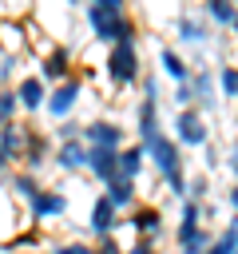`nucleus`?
Masks as SVG:
<instances>
[{
    "mask_svg": "<svg viewBox=\"0 0 238 254\" xmlns=\"http://www.w3.org/2000/svg\"><path fill=\"white\" fill-rule=\"evenodd\" d=\"M83 20H87V32H91L99 44H107V48H115V44H123V40H139L135 16L127 12L123 0H95V4H83Z\"/></svg>",
    "mask_w": 238,
    "mask_h": 254,
    "instance_id": "nucleus-1",
    "label": "nucleus"
},
{
    "mask_svg": "<svg viewBox=\"0 0 238 254\" xmlns=\"http://www.w3.org/2000/svg\"><path fill=\"white\" fill-rule=\"evenodd\" d=\"M143 167H147V147H143V143H127V147L119 151V179L135 183V179L143 175Z\"/></svg>",
    "mask_w": 238,
    "mask_h": 254,
    "instance_id": "nucleus-20",
    "label": "nucleus"
},
{
    "mask_svg": "<svg viewBox=\"0 0 238 254\" xmlns=\"http://www.w3.org/2000/svg\"><path fill=\"white\" fill-rule=\"evenodd\" d=\"M87 155H91V147H87L83 139H75V143H56L52 163H56L63 175H75V171H87Z\"/></svg>",
    "mask_w": 238,
    "mask_h": 254,
    "instance_id": "nucleus-15",
    "label": "nucleus"
},
{
    "mask_svg": "<svg viewBox=\"0 0 238 254\" xmlns=\"http://www.w3.org/2000/svg\"><path fill=\"white\" fill-rule=\"evenodd\" d=\"M190 91H194V107H198L202 115L214 111V107L222 103V95H218V75H214V67H206V64H194Z\"/></svg>",
    "mask_w": 238,
    "mask_h": 254,
    "instance_id": "nucleus-8",
    "label": "nucleus"
},
{
    "mask_svg": "<svg viewBox=\"0 0 238 254\" xmlns=\"http://www.w3.org/2000/svg\"><path fill=\"white\" fill-rule=\"evenodd\" d=\"M87 175L107 190V187L119 179V151H99V147H91V155H87Z\"/></svg>",
    "mask_w": 238,
    "mask_h": 254,
    "instance_id": "nucleus-16",
    "label": "nucleus"
},
{
    "mask_svg": "<svg viewBox=\"0 0 238 254\" xmlns=\"http://www.w3.org/2000/svg\"><path fill=\"white\" fill-rule=\"evenodd\" d=\"M175 103H178V111H182V107H194V91H190V83H178V87H175Z\"/></svg>",
    "mask_w": 238,
    "mask_h": 254,
    "instance_id": "nucleus-31",
    "label": "nucleus"
},
{
    "mask_svg": "<svg viewBox=\"0 0 238 254\" xmlns=\"http://www.w3.org/2000/svg\"><path fill=\"white\" fill-rule=\"evenodd\" d=\"M202 16H206V24L230 32L234 20H238V0H206V4H202Z\"/></svg>",
    "mask_w": 238,
    "mask_h": 254,
    "instance_id": "nucleus-21",
    "label": "nucleus"
},
{
    "mask_svg": "<svg viewBox=\"0 0 238 254\" xmlns=\"http://www.w3.org/2000/svg\"><path fill=\"white\" fill-rule=\"evenodd\" d=\"M202 155H206V171H218V167H222V159H218V151H214L210 143L202 147Z\"/></svg>",
    "mask_w": 238,
    "mask_h": 254,
    "instance_id": "nucleus-35",
    "label": "nucleus"
},
{
    "mask_svg": "<svg viewBox=\"0 0 238 254\" xmlns=\"http://www.w3.org/2000/svg\"><path fill=\"white\" fill-rule=\"evenodd\" d=\"M87 230L95 234V242L115 238V230H119V210L111 206V198H107V194H95L91 214H87Z\"/></svg>",
    "mask_w": 238,
    "mask_h": 254,
    "instance_id": "nucleus-10",
    "label": "nucleus"
},
{
    "mask_svg": "<svg viewBox=\"0 0 238 254\" xmlns=\"http://www.w3.org/2000/svg\"><path fill=\"white\" fill-rule=\"evenodd\" d=\"M24 206H28L32 222L63 218V214H67V194H60V190H48V187H40V190H36L32 198H24Z\"/></svg>",
    "mask_w": 238,
    "mask_h": 254,
    "instance_id": "nucleus-9",
    "label": "nucleus"
},
{
    "mask_svg": "<svg viewBox=\"0 0 238 254\" xmlns=\"http://www.w3.org/2000/svg\"><path fill=\"white\" fill-rule=\"evenodd\" d=\"M175 40L186 44V48H202V44H210V24H206V16L178 12V16H175Z\"/></svg>",
    "mask_w": 238,
    "mask_h": 254,
    "instance_id": "nucleus-12",
    "label": "nucleus"
},
{
    "mask_svg": "<svg viewBox=\"0 0 238 254\" xmlns=\"http://www.w3.org/2000/svg\"><path fill=\"white\" fill-rule=\"evenodd\" d=\"M127 246L119 242V238H103V242H95V254H123Z\"/></svg>",
    "mask_w": 238,
    "mask_h": 254,
    "instance_id": "nucleus-32",
    "label": "nucleus"
},
{
    "mask_svg": "<svg viewBox=\"0 0 238 254\" xmlns=\"http://www.w3.org/2000/svg\"><path fill=\"white\" fill-rule=\"evenodd\" d=\"M159 71L167 75V79H175V87L178 83H190V75H194V64L178 52V48H171V44H163L159 48Z\"/></svg>",
    "mask_w": 238,
    "mask_h": 254,
    "instance_id": "nucleus-14",
    "label": "nucleus"
},
{
    "mask_svg": "<svg viewBox=\"0 0 238 254\" xmlns=\"http://www.w3.org/2000/svg\"><path fill=\"white\" fill-rule=\"evenodd\" d=\"M222 167H226V171L234 175V183H238V139L230 143V151H226V163H222Z\"/></svg>",
    "mask_w": 238,
    "mask_h": 254,
    "instance_id": "nucleus-33",
    "label": "nucleus"
},
{
    "mask_svg": "<svg viewBox=\"0 0 238 254\" xmlns=\"http://www.w3.org/2000/svg\"><path fill=\"white\" fill-rule=\"evenodd\" d=\"M230 32H234V36H238V20H234V28H230Z\"/></svg>",
    "mask_w": 238,
    "mask_h": 254,
    "instance_id": "nucleus-40",
    "label": "nucleus"
},
{
    "mask_svg": "<svg viewBox=\"0 0 238 254\" xmlns=\"http://www.w3.org/2000/svg\"><path fill=\"white\" fill-rule=\"evenodd\" d=\"M107 79L111 87H131V83H143V60H139V40H123L115 48H107Z\"/></svg>",
    "mask_w": 238,
    "mask_h": 254,
    "instance_id": "nucleus-3",
    "label": "nucleus"
},
{
    "mask_svg": "<svg viewBox=\"0 0 238 254\" xmlns=\"http://www.w3.org/2000/svg\"><path fill=\"white\" fill-rule=\"evenodd\" d=\"M16 111H20V99H16V91L0 87V127L16 123Z\"/></svg>",
    "mask_w": 238,
    "mask_h": 254,
    "instance_id": "nucleus-26",
    "label": "nucleus"
},
{
    "mask_svg": "<svg viewBox=\"0 0 238 254\" xmlns=\"http://www.w3.org/2000/svg\"><path fill=\"white\" fill-rule=\"evenodd\" d=\"M127 226H135L143 242H159L163 238V210L159 206H135L131 218H127Z\"/></svg>",
    "mask_w": 238,
    "mask_h": 254,
    "instance_id": "nucleus-17",
    "label": "nucleus"
},
{
    "mask_svg": "<svg viewBox=\"0 0 238 254\" xmlns=\"http://www.w3.org/2000/svg\"><path fill=\"white\" fill-rule=\"evenodd\" d=\"M24 254H52V250H24Z\"/></svg>",
    "mask_w": 238,
    "mask_h": 254,
    "instance_id": "nucleus-39",
    "label": "nucleus"
},
{
    "mask_svg": "<svg viewBox=\"0 0 238 254\" xmlns=\"http://www.w3.org/2000/svg\"><path fill=\"white\" fill-rule=\"evenodd\" d=\"M48 147H52V139L44 135V131H28V143H24V171L32 175V171H40L44 163H48Z\"/></svg>",
    "mask_w": 238,
    "mask_h": 254,
    "instance_id": "nucleus-19",
    "label": "nucleus"
},
{
    "mask_svg": "<svg viewBox=\"0 0 238 254\" xmlns=\"http://www.w3.org/2000/svg\"><path fill=\"white\" fill-rule=\"evenodd\" d=\"M206 190H210V175H206V171L186 179V198H194V202H206Z\"/></svg>",
    "mask_w": 238,
    "mask_h": 254,
    "instance_id": "nucleus-27",
    "label": "nucleus"
},
{
    "mask_svg": "<svg viewBox=\"0 0 238 254\" xmlns=\"http://www.w3.org/2000/svg\"><path fill=\"white\" fill-rule=\"evenodd\" d=\"M8 163H12V159H8V155H4V151H0V175H4V171H8Z\"/></svg>",
    "mask_w": 238,
    "mask_h": 254,
    "instance_id": "nucleus-38",
    "label": "nucleus"
},
{
    "mask_svg": "<svg viewBox=\"0 0 238 254\" xmlns=\"http://www.w3.org/2000/svg\"><path fill=\"white\" fill-rule=\"evenodd\" d=\"M48 83L40 79V75H24L20 83H16V99H20V107L24 111H44L48 107Z\"/></svg>",
    "mask_w": 238,
    "mask_h": 254,
    "instance_id": "nucleus-18",
    "label": "nucleus"
},
{
    "mask_svg": "<svg viewBox=\"0 0 238 254\" xmlns=\"http://www.w3.org/2000/svg\"><path fill=\"white\" fill-rule=\"evenodd\" d=\"M123 254H159V246H155V242H143V238H139V242H131V246H127Z\"/></svg>",
    "mask_w": 238,
    "mask_h": 254,
    "instance_id": "nucleus-34",
    "label": "nucleus"
},
{
    "mask_svg": "<svg viewBox=\"0 0 238 254\" xmlns=\"http://www.w3.org/2000/svg\"><path fill=\"white\" fill-rule=\"evenodd\" d=\"M75 139H83V123H75V119L56 123V143H75Z\"/></svg>",
    "mask_w": 238,
    "mask_h": 254,
    "instance_id": "nucleus-28",
    "label": "nucleus"
},
{
    "mask_svg": "<svg viewBox=\"0 0 238 254\" xmlns=\"http://www.w3.org/2000/svg\"><path fill=\"white\" fill-rule=\"evenodd\" d=\"M214 234H218V230L202 226V230H198L190 242H182V246H178V254H206V250H210V242H214Z\"/></svg>",
    "mask_w": 238,
    "mask_h": 254,
    "instance_id": "nucleus-25",
    "label": "nucleus"
},
{
    "mask_svg": "<svg viewBox=\"0 0 238 254\" xmlns=\"http://www.w3.org/2000/svg\"><path fill=\"white\" fill-rule=\"evenodd\" d=\"M12 64H16V60H12V56H4V64H0V83L12 75Z\"/></svg>",
    "mask_w": 238,
    "mask_h": 254,
    "instance_id": "nucleus-37",
    "label": "nucleus"
},
{
    "mask_svg": "<svg viewBox=\"0 0 238 254\" xmlns=\"http://www.w3.org/2000/svg\"><path fill=\"white\" fill-rule=\"evenodd\" d=\"M202 206H206V202H194V198H182V202H178V226H175V242H178V246L190 242V238L206 226Z\"/></svg>",
    "mask_w": 238,
    "mask_h": 254,
    "instance_id": "nucleus-13",
    "label": "nucleus"
},
{
    "mask_svg": "<svg viewBox=\"0 0 238 254\" xmlns=\"http://www.w3.org/2000/svg\"><path fill=\"white\" fill-rule=\"evenodd\" d=\"M175 143L190 147V151H202L210 143V127H206V115L198 107H182L175 115Z\"/></svg>",
    "mask_w": 238,
    "mask_h": 254,
    "instance_id": "nucleus-5",
    "label": "nucleus"
},
{
    "mask_svg": "<svg viewBox=\"0 0 238 254\" xmlns=\"http://www.w3.org/2000/svg\"><path fill=\"white\" fill-rule=\"evenodd\" d=\"M52 254H95V246L91 242H60V246H52Z\"/></svg>",
    "mask_w": 238,
    "mask_h": 254,
    "instance_id": "nucleus-30",
    "label": "nucleus"
},
{
    "mask_svg": "<svg viewBox=\"0 0 238 254\" xmlns=\"http://www.w3.org/2000/svg\"><path fill=\"white\" fill-rule=\"evenodd\" d=\"M135 131L143 147H151L159 135H163V123H159V75L155 71H143V99L135 107Z\"/></svg>",
    "mask_w": 238,
    "mask_h": 254,
    "instance_id": "nucleus-4",
    "label": "nucleus"
},
{
    "mask_svg": "<svg viewBox=\"0 0 238 254\" xmlns=\"http://www.w3.org/2000/svg\"><path fill=\"white\" fill-rule=\"evenodd\" d=\"M226 206H230L234 218H238V183H230V190H226Z\"/></svg>",
    "mask_w": 238,
    "mask_h": 254,
    "instance_id": "nucleus-36",
    "label": "nucleus"
},
{
    "mask_svg": "<svg viewBox=\"0 0 238 254\" xmlns=\"http://www.w3.org/2000/svg\"><path fill=\"white\" fill-rule=\"evenodd\" d=\"M12 187H16V194H20V198H32V194L40 190V183H36V175H28V171H20V175H12Z\"/></svg>",
    "mask_w": 238,
    "mask_h": 254,
    "instance_id": "nucleus-29",
    "label": "nucleus"
},
{
    "mask_svg": "<svg viewBox=\"0 0 238 254\" xmlns=\"http://www.w3.org/2000/svg\"><path fill=\"white\" fill-rule=\"evenodd\" d=\"M214 75H218V95L222 99H238V64L234 60H222L214 67Z\"/></svg>",
    "mask_w": 238,
    "mask_h": 254,
    "instance_id": "nucleus-23",
    "label": "nucleus"
},
{
    "mask_svg": "<svg viewBox=\"0 0 238 254\" xmlns=\"http://www.w3.org/2000/svg\"><path fill=\"white\" fill-rule=\"evenodd\" d=\"M79 95H83V79H79V75H71V79H63L60 87H52V91H48V107H44V111H48L56 123H63V119H71V111H75Z\"/></svg>",
    "mask_w": 238,
    "mask_h": 254,
    "instance_id": "nucleus-6",
    "label": "nucleus"
},
{
    "mask_svg": "<svg viewBox=\"0 0 238 254\" xmlns=\"http://www.w3.org/2000/svg\"><path fill=\"white\" fill-rule=\"evenodd\" d=\"M103 194L111 198V206H115V210H135V183H127V179H115V183H111Z\"/></svg>",
    "mask_w": 238,
    "mask_h": 254,
    "instance_id": "nucleus-24",
    "label": "nucleus"
},
{
    "mask_svg": "<svg viewBox=\"0 0 238 254\" xmlns=\"http://www.w3.org/2000/svg\"><path fill=\"white\" fill-rule=\"evenodd\" d=\"M83 143L87 147H99V151H123L127 131L115 119H91V123H83Z\"/></svg>",
    "mask_w": 238,
    "mask_h": 254,
    "instance_id": "nucleus-7",
    "label": "nucleus"
},
{
    "mask_svg": "<svg viewBox=\"0 0 238 254\" xmlns=\"http://www.w3.org/2000/svg\"><path fill=\"white\" fill-rule=\"evenodd\" d=\"M44 83H52V87H60L63 79H71L75 71H71V48H63V44H56L44 60H40V71H36Z\"/></svg>",
    "mask_w": 238,
    "mask_h": 254,
    "instance_id": "nucleus-11",
    "label": "nucleus"
},
{
    "mask_svg": "<svg viewBox=\"0 0 238 254\" xmlns=\"http://www.w3.org/2000/svg\"><path fill=\"white\" fill-rule=\"evenodd\" d=\"M147 163L155 167V175H159V183L182 202L186 198V163H182V147L175 143V135H159L151 147H147Z\"/></svg>",
    "mask_w": 238,
    "mask_h": 254,
    "instance_id": "nucleus-2",
    "label": "nucleus"
},
{
    "mask_svg": "<svg viewBox=\"0 0 238 254\" xmlns=\"http://www.w3.org/2000/svg\"><path fill=\"white\" fill-rule=\"evenodd\" d=\"M24 143H28V127H20V123L0 127V151H4L8 159H20V155H24Z\"/></svg>",
    "mask_w": 238,
    "mask_h": 254,
    "instance_id": "nucleus-22",
    "label": "nucleus"
}]
</instances>
